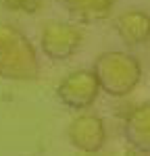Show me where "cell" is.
Instances as JSON below:
<instances>
[{
	"mask_svg": "<svg viewBox=\"0 0 150 156\" xmlns=\"http://www.w3.org/2000/svg\"><path fill=\"white\" fill-rule=\"evenodd\" d=\"M125 142L140 154H150V102L136 106L123 123Z\"/></svg>",
	"mask_w": 150,
	"mask_h": 156,
	"instance_id": "7",
	"label": "cell"
},
{
	"mask_svg": "<svg viewBox=\"0 0 150 156\" xmlns=\"http://www.w3.org/2000/svg\"><path fill=\"white\" fill-rule=\"evenodd\" d=\"M112 156H142V154L129 148V150H123V152H119V154H112Z\"/></svg>",
	"mask_w": 150,
	"mask_h": 156,
	"instance_id": "10",
	"label": "cell"
},
{
	"mask_svg": "<svg viewBox=\"0 0 150 156\" xmlns=\"http://www.w3.org/2000/svg\"><path fill=\"white\" fill-rule=\"evenodd\" d=\"M115 29L125 46L129 48L144 46L150 40V15L140 9H129L119 15Z\"/></svg>",
	"mask_w": 150,
	"mask_h": 156,
	"instance_id": "6",
	"label": "cell"
},
{
	"mask_svg": "<svg viewBox=\"0 0 150 156\" xmlns=\"http://www.w3.org/2000/svg\"><path fill=\"white\" fill-rule=\"evenodd\" d=\"M59 2L73 19L84 23H96L111 15L117 0H59Z\"/></svg>",
	"mask_w": 150,
	"mask_h": 156,
	"instance_id": "8",
	"label": "cell"
},
{
	"mask_svg": "<svg viewBox=\"0 0 150 156\" xmlns=\"http://www.w3.org/2000/svg\"><path fill=\"white\" fill-rule=\"evenodd\" d=\"M67 137L73 148H77L84 154H96L102 150L106 142V127L104 121L98 115L92 112H81L77 115L67 129Z\"/></svg>",
	"mask_w": 150,
	"mask_h": 156,
	"instance_id": "5",
	"label": "cell"
},
{
	"mask_svg": "<svg viewBox=\"0 0 150 156\" xmlns=\"http://www.w3.org/2000/svg\"><path fill=\"white\" fill-rule=\"evenodd\" d=\"M40 75L36 46L19 27L0 23V77L11 81H31Z\"/></svg>",
	"mask_w": 150,
	"mask_h": 156,
	"instance_id": "1",
	"label": "cell"
},
{
	"mask_svg": "<svg viewBox=\"0 0 150 156\" xmlns=\"http://www.w3.org/2000/svg\"><path fill=\"white\" fill-rule=\"evenodd\" d=\"M56 96H59L62 106L71 108V110L92 108V104L100 96L98 81H96L92 69L90 71L79 69V71H73L67 77H62L61 83L56 85Z\"/></svg>",
	"mask_w": 150,
	"mask_h": 156,
	"instance_id": "3",
	"label": "cell"
},
{
	"mask_svg": "<svg viewBox=\"0 0 150 156\" xmlns=\"http://www.w3.org/2000/svg\"><path fill=\"white\" fill-rule=\"evenodd\" d=\"M92 73L98 81L100 92L111 98H123L140 85L142 65L134 54L109 50L96 56Z\"/></svg>",
	"mask_w": 150,
	"mask_h": 156,
	"instance_id": "2",
	"label": "cell"
},
{
	"mask_svg": "<svg viewBox=\"0 0 150 156\" xmlns=\"http://www.w3.org/2000/svg\"><path fill=\"white\" fill-rule=\"evenodd\" d=\"M81 40L84 34L75 25L65 21H48L42 27L40 46L50 60H67L79 50Z\"/></svg>",
	"mask_w": 150,
	"mask_h": 156,
	"instance_id": "4",
	"label": "cell"
},
{
	"mask_svg": "<svg viewBox=\"0 0 150 156\" xmlns=\"http://www.w3.org/2000/svg\"><path fill=\"white\" fill-rule=\"evenodd\" d=\"M48 0H2V4L11 11H19V12H27V15H34V12L42 11L44 4Z\"/></svg>",
	"mask_w": 150,
	"mask_h": 156,
	"instance_id": "9",
	"label": "cell"
}]
</instances>
